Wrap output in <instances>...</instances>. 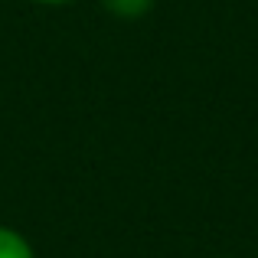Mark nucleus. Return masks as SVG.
Listing matches in <instances>:
<instances>
[{
  "instance_id": "f257e3e1",
  "label": "nucleus",
  "mask_w": 258,
  "mask_h": 258,
  "mask_svg": "<svg viewBox=\"0 0 258 258\" xmlns=\"http://www.w3.org/2000/svg\"><path fill=\"white\" fill-rule=\"evenodd\" d=\"M0 258H33V248L23 235L0 226Z\"/></svg>"
},
{
  "instance_id": "f03ea898",
  "label": "nucleus",
  "mask_w": 258,
  "mask_h": 258,
  "mask_svg": "<svg viewBox=\"0 0 258 258\" xmlns=\"http://www.w3.org/2000/svg\"><path fill=\"white\" fill-rule=\"evenodd\" d=\"M105 4V10H111L114 17H141V13H147L151 10V4L154 0H101Z\"/></svg>"
},
{
  "instance_id": "7ed1b4c3",
  "label": "nucleus",
  "mask_w": 258,
  "mask_h": 258,
  "mask_svg": "<svg viewBox=\"0 0 258 258\" xmlns=\"http://www.w3.org/2000/svg\"><path fill=\"white\" fill-rule=\"evenodd\" d=\"M36 4H66V0H36Z\"/></svg>"
}]
</instances>
